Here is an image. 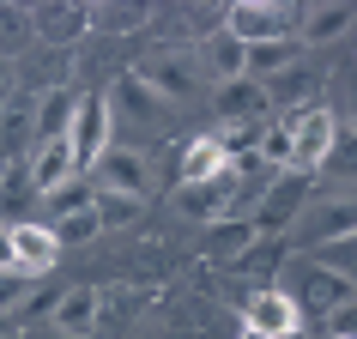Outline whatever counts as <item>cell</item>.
Instances as JSON below:
<instances>
[{
  "label": "cell",
  "mask_w": 357,
  "mask_h": 339,
  "mask_svg": "<svg viewBox=\"0 0 357 339\" xmlns=\"http://www.w3.org/2000/svg\"><path fill=\"white\" fill-rule=\"evenodd\" d=\"M309 188H315V176H303V170H273V182L255 194V206H248V225L255 236H284V230L303 218L309 206Z\"/></svg>",
  "instance_id": "cell-1"
},
{
  "label": "cell",
  "mask_w": 357,
  "mask_h": 339,
  "mask_svg": "<svg viewBox=\"0 0 357 339\" xmlns=\"http://www.w3.org/2000/svg\"><path fill=\"white\" fill-rule=\"evenodd\" d=\"M273 285L297 303L303 315H309V309H315V315H333L339 303L351 297V285L339 279V273H327L321 261H309V255H303V261H297V255H284V266H279V279H273Z\"/></svg>",
  "instance_id": "cell-2"
},
{
  "label": "cell",
  "mask_w": 357,
  "mask_h": 339,
  "mask_svg": "<svg viewBox=\"0 0 357 339\" xmlns=\"http://www.w3.org/2000/svg\"><path fill=\"white\" fill-rule=\"evenodd\" d=\"M243 170L230 164L218 170V176H206V182H188V188H176V212L182 218H194V225H218V218H236L243 212Z\"/></svg>",
  "instance_id": "cell-3"
},
{
  "label": "cell",
  "mask_w": 357,
  "mask_h": 339,
  "mask_svg": "<svg viewBox=\"0 0 357 339\" xmlns=\"http://www.w3.org/2000/svg\"><path fill=\"white\" fill-rule=\"evenodd\" d=\"M303 6H279V0H236L225 6V31L243 43H297Z\"/></svg>",
  "instance_id": "cell-4"
},
{
  "label": "cell",
  "mask_w": 357,
  "mask_h": 339,
  "mask_svg": "<svg viewBox=\"0 0 357 339\" xmlns=\"http://www.w3.org/2000/svg\"><path fill=\"white\" fill-rule=\"evenodd\" d=\"M284 128H291V170H303V176H315V170L333 158V146H339V115L321 110V103L297 110Z\"/></svg>",
  "instance_id": "cell-5"
},
{
  "label": "cell",
  "mask_w": 357,
  "mask_h": 339,
  "mask_svg": "<svg viewBox=\"0 0 357 339\" xmlns=\"http://www.w3.org/2000/svg\"><path fill=\"white\" fill-rule=\"evenodd\" d=\"M291 230H297L303 248H327L339 236H357V188H339L327 200H315V206H303V218Z\"/></svg>",
  "instance_id": "cell-6"
},
{
  "label": "cell",
  "mask_w": 357,
  "mask_h": 339,
  "mask_svg": "<svg viewBox=\"0 0 357 339\" xmlns=\"http://www.w3.org/2000/svg\"><path fill=\"white\" fill-rule=\"evenodd\" d=\"M133 73H139V85H146L158 103H188V97H200V61L194 55L158 49V55H146Z\"/></svg>",
  "instance_id": "cell-7"
},
{
  "label": "cell",
  "mask_w": 357,
  "mask_h": 339,
  "mask_svg": "<svg viewBox=\"0 0 357 339\" xmlns=\"http://www.w3.org/2000/svg\"><path fill=\"white\" fill-rule=\"evenodd\" d=\"M109 140H115L109 97H79L73 128H67V146H73V170H79V176H91V170H97V158L109 151Z\"/></svg>",
  "instance_id": "cell-8"
},
{
  "label": "cell",
  "mask_w": 357,
  "mask_h": 339,
  "mask_svg": "<svg viewBox=\"0 0 357 339\" xmlns=\"http://www.w3.org/2000/svg\"><path fill=\"white\" fill-rule=\"evenodd\" d=\"M297 333H303V309L279 285H261L243 303V339H297Z\"/></svg>",
  "instance_id": "cell-9"
},
{
  "label": "cell",
  "mask_w": 357,
  "mask_h": 339,
  "mask_svg": "<svg viewBox=\"0 0 357 339\" xmlns=\"http://www.w3.org/2000/svg\"><path fill=\"white\" fill-rule=\"evenodd\" d=\"M91 188L146 200V194H151V158H146V151H133V146H109L103 158H97V170H91Z\"/></svg>",
  "instance_id": "cell-10"
},
{
  "label": "cell",
  "mask_w": 357,
  "mask_h": 339,
  "mask_svg": "<svg viewBox=\"0 0 357 339\" xmlns=\"http://www.w3.org/2000/svg\"><path fill=\"white\" fill-rule=\"evenodd\" d=\"M97 321H103V291L97 285H67L55 303H49V327L73 339H97Z\"/></svg>",
  "instance_id": "cell-11"
},
{
  "label": "cell",
  "mask_w": 357,
  "mask_h": 339,
  "mask_svg": "<svg viewBox=\"0 0 357 339\" xmlns=\"http://www.w3.org/2000/svg\"><path fill=\"white\" fill-rule=\"evenodd\" d=\"M13 230V273H24V279H49V266L61 261V243L49 225H31V218H19Z\"/></svg>",
  "instance_id": "cell-12"
},
{
  "label": "cell",
  "mask_w": 357,
  "mask_h": 339,
  "mask_svg": "<svg viewBox=\"0 0 357 339\" xmlns=\"http://www.w3.org/2000/svg\"><path fill=\"white\" fill-rule=\"evenodd\" d=\"M194 61H200V73H206L212 85L248 79V43H243V37H230L225 24H218V31H206V43L194 49Z\"/></svg>",
  "instance_id": "cell-13"
},
{
  "label": "cell",
  "mask_w": 357,
  "mask_h": 339,
  "mask_svg": "<svg viewBox=\"0 0 357 339\" xmlns=\"http://www.w3.org/2000/svg\"><path fill=\"white\" fill-rule=\"evenodd\" d=\"M266 85H255V79H230V85H218L212 91V115H218V128H243V121H266Z\"/></svg>",
  "instance_id": "cell-14"
},
{
  "label": "cell",
  "mask_w": 357,
  "mask_h": 339,
  "mask_svg": "<svg viewBox=\"0 0 357 339\" xmlns=\"http://www.w3.org/2000/svg\"><path fill=\"white\" fill-rule=\"evenodd\" d=\"M109 115H115V128H121V121H128V128H158V121H164V103L139 85V73H121L115 91H109Z\"/></svg>",
  "instance_id": "cell-15"
},
{
  "label": "cell",
  "mask_w": 357,
  "mask_h": 339,
  "mask_svg": "<svg viewBox=\"0 0 357 339\" xmlns=\"http://www.w3.org/2000/svg\"><path fill=\"white\" fill-rule=\"evenodd\" d=\"M73 110H79V91H67V85H49V91L37 97V110H31V140H37V146H49V140H67V128H73Z\"/></svg>",
  "instance_id": "cell-16"
},
{
  "label": "cell",
  "mask_w": 357,
  "mask_h": 339,
  "mask_svg": "<svg viewBox=\"0 0 357 339\" xmlns=\"http://www.w3.org/2000/svg\"><path fill=\"white\" fill-rule=\"evenodd\" d=\"M67 182H79L73 146H67V140H49V146H37V158H31V194H37V200H49V194L67 188Z\"/></svg>",
  "instance_id": "cell-17"
},
{
  "label": "cell",
  "mask_w": 357,
  "mask_h": 339,
  "mask_svg": "<svg viewBox=\"0 0 357 339\" xmlns=\"http://www.w3.org/2000/svg\"><path fill=\"white\" fill-rule=\"evenodd\" d=\"M248 248H255V225H248V212L206 225V266H236Z\"/></svg>",
  "instance_id": "cell-18"
},
{
  "label": "cell",
  "mask_w": 357,
  "mask_h": 339,
  "mask_svg": "<svg viewBox=\"0 0 357 339\" xmlns=\"http://www.w3.org/2000/svg\"><path fill=\"white\" fill-rule=\"evenodd\" d=\"M31 24L49 43H79L91 31V6H31Z\"/></svg>",
  "instance_id": "cell-19"
},
{
  "label": "cell",
  "mask_w": 357,
  "mask_h": 339,
  "mask_svg": "<svg viewBox=\"0 0 357 339\" xmlns=\"http://www.w3.org/2000/svg\"><path fill=\"white\" fill-rule=\"evenodd\" d=\"M218 170H230L225 140H218V133H194L188 146H182V188H188V182H206Z\"/></svg>",
  "instance_id": "cell-20"
},
{
  "label": "cell",
  "mask_w": 357,
  "mask_h": 339,
  "mask_svg": "<svg viewBox=\"0 0 357 339\" xmlns=\"http://www.w3.org/2000/svg\"><path fill=\"white\" fill-rule=\"evenodd\" d=\"M351 31V6H303V24H297V43L315 49V43H339Z\"/></svg>",
  "instance_id": "cell-21"
},
{
  "label": "cell",
  "mask_w": 357,
  "mask_h": 339,
  "mask_svg": "<svg viewBox=\"0 0 357 339\" xmlns=\"http://www.w3.org/2000/svg\"><path fill=\"white\" fill-rule=\"evenodd\" d=\"M315 91H321L315 67H284L279 79H266V103H279V110H309Z\"/></svg>",
  "instance_id": "cell-22"
},
{
  "label": "cell",
  "mask_w": 357,
  "mask_h": 339,
  "mask_svg": "<svg viewBox=\"0 0 357 339\" xmlns=\"http://www.w3.org/2000/svg\"><path fill=\"white\" fill-rule=\"evenodd\" d=\"M284 67H297V43H248V79L255 85L279 79Z\"/></svg>",
  "instance_id": "cell-23"
},
{
  "label": "cell",
  "mask_w": 357,
  "mask_h": 339,
  "mask_svg": "<svg viewBox=\"0 0 357 339\" xmlns=\"http://www.w3.org/2000/svg\"><path fill=\"white\" fill-rule=\"evenodd\" d=\"M91 212H97V225H103V230H128V225H139L146 200H133V194H103V188H97Z\"/></svg>",
  "instance_id": "cell-24"
},
{
  "label": "cell",
  "mask_w": 357,
  "mask_h": 339,
  "mask_svg": "<svg viewBox=\"0 0 357 339\" xmlns=\"http://www.w3.org/2000/svg\"><path fill=\"white\" fill-rule=\"evenodd\" d=\"M279 266H284V243H279V236H255V248L236 261V273H255L261 285H273V279H279Z\"/></svg>",
  "instance_id": "cell-25"
},
{
  "label": "cell",
  "mask_w": 357,
  "mask_h": 339,
  "mask_svg": "<svg viewBox=\"0 0 357 339\" xmlns=\"http://www.w3.org/2000/svg\"><path fill=\"white\" fill-rule=\"evenodd\" d=\"M49 230H55L61 248H85V243H97V236H103V225H97L91 206H85V212H67V218H49Z\"/></svg>",
  "instance_id": "cell-26"
},
{
  "label": "cell",
  "mask_w": 357,
  "mask_h": 339,
  "mask_svg": "<svg viewBox=\"0 0 357 339\" xmlns=\"http://www.w3.org/2000/svg\"><path fill=\"white\" fill-rule=\"evenodd\" d=\"M309 261H321L327 273H339L345 285H357V236H339V243H327V248H315Z\"/></svg>",
  "instance_id": "cell-27"
},
{
  "label": "cell",
  "mask_w": 357,
  "mask_h": 339,
  "mask_svg": "<svg viewBox=\"0 0 357 339\" xmlns=\"http://www.w3.org/2000/svg\"><path fill=\"white\" fill-rule=\"evenodd\" d=\"M97 200V188H91V176H79V182H67V188H55L43 206H49V218H67V212H85Z\"/></svg>",
  "instance_id": "cell-28"
},
{
  "label": "cell",
  "mask_w": 357,
  "mask_h": 339,
  "mask_svg": "<svg viewBox=\"0 0 357 339\" xmlns=\"http://www.w3.org/2000/svg\"><path fill=\"white\" fill-rule=\"evenodd\" d=\"M146 19H151L146 6H91V24H103V31H133Z\"/></svg>",
  "instance_id": "cell-29"
},
{
  "label": "cell",
  "mask_w": 357,
  "mask_h": 339,
  "mask_svg": "<svg viewBox=\"0 0 357 339\" xmlns=\"http://www.w3.org/2000/svg\"><path fill=\"white\" fill-rule=\"evenodd\" d=\"M31 285L37 279H24V273H0V315H19L31 303Z\"/></svg>",
  "instance_id": "cell-30"
},
{
  "label": "cell",
  "mask_w": 357,
  "mask_h": 339,
  "mask_svg": "<svg viewBox=\"0 0 357 339\" xmlns=\"http://www.w3.org/2000/svg\"><path fill=\"white\" fill-rule=\"evenodd\" d=\"M327 339H357V291L327 315Z\"/></svg>",
  "instance_id": "cell-31"
},
{
  "label": "cell",
  "mask_w": 357,
  "mask_h": 339,
  "mask_svg": "<svg viewBox=\"0 0 357 339\" xmlns=\"http://www.w3.org/2000/svg\"><path fill=\"white\" fill-rule=\"evenodd\" d=\"M345 115H351V128H357V67L345 73Z\"/></svg>",
  "instance_id": "cell-32"
},
{
  "label": "cell",
  "mask_w": 357,
  "mask_h": 339,
  "mask_svg": "<svg viewBox=\"0 0 357 339\" xmlns=\"http://www.w3.org/2000/svg\"><path fill=\"white\" fill-rule=\"evenodd\" d=\"M0 273H13V230L0 225Z\"/></svg>",
  "instance_id": "cell-33"
},
{
  "label": "cell",
  "mask_w": 357,
  "mask_h": 339,
  "mask_svg": "<svg viewBox=\"0 0 357 339\" xmlns=\"http://www.w3.org/2000/svg\"><path fill=\"white\" fill-rule=\"evenodd\" d=\"M0 339H24V327H19L13 315H0Z\"/></svg>",
  "instance_id": "cell-34"
},
{
  "label": "cell",
  "mask_w": 357,
  "mask_h": 339,
  "mask_svg": "<svg viewBox=\"0 0 357 339\" xmlns=\"http://www.w3.org/2000/svg\"><path fill=\"white\" fill-rule=\"evenodd\" d=\"M6 85H13V61H0V91H6Z\"/></svg>",
  "instance_id": "cell-35"
},
{
  "label": "cell",
  "mask_w": 357,
  "mask_h": 339,
  "mask_svg": "<svg viewBox=\"0 0 357 339\" xmlns=\"http://www.w3.org/2000/svg\"><path fill=\"white\" fill-rule=\"evenodd\" d=\"M24 339H73V333H55V327H49V333H24Z\"/></svg>",
  "instance_id": "cell-36"
}]
</instances>
